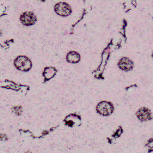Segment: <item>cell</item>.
Segmentation results:
<instances>
[{
    "label": "cell",
    "mask_w": 153,
    "mask_h": 153,
    "mask_svg": "<svg viewBox=\"0 0 153 153\" xmlns=\"http://www.w3.org/2000/svg\"><path fill=\"white\" fill-rule=\"evenodd\" d=\"M15 66L22 71H27L32 67V63L30 60L26 56H18L14 60Z\"/></svg>",
    "instance_id": "obj_1"
},
{
    "label": "cell",
    "mask_w": 153,
    "mask_h": 153,
    "mask_svg": "<svg viewBox=\"0 0 153 153\" xmlns=\"http://www.w3.org/2000/svg\"><path fill=\"white\" fill-rule=\"evenodd\" d=\"M96 109L99 114L103 116H107L112 113L114 106L112 104L109 102L102 101L97 105Z\"/></svg>",
    "instance_id": "obj_2"
},
{
    "label": "cell",
    "mask_w": 153,
    "mask_h": 153,
    "mask_svg": "<svg viewBox=\"0 0 153 153\" xmlns=\"http://www.w3.org/2000/svg\"><path fill=\"white\" fill-rule=\"evenodd\" d=\"M55 11L57 14L62 16H66L71 13V7L64 2H60L56 4L54 7Z\"/></svg>",
    "instance_id": "obj_3"
},
{
    "label": "cell",
    "mask_w": 153,
    "mask_h": 153,
    "mask_svg": "<svg viewBox=\"0 0 153 153\" xmlns=\"http://www.w3.org/2000/svg\"><path fill=\"white\" fill-rule=\"evenodd\" d=\"M20 20L25 25H32L36 22V17L32 12L26 11L21 15Z\"/></svg>",
    "instance_id": "obj_4"
},
{
    "label": "cell",
    "mask_w": 153,
    "mask_h": 153,
    "mask_svg": "<svg viewBox=\"0 0 153 153\" xmlns=\"http://www.w3.org/2000/svg\"><path fill=\"white\" fill-rule=\"evenodd\" d=\"M136 115L141 121H148L152 118L150 110L145 107L139 109L136 112Z\"/></svg>",
    "instance_id": "obj_5"
},
{
    "label": "cell",
    "mask_w": 153,
    "mask_h": 153,
    "mask_svg": "<svg viewBox=\"0 0 153 153\" xmlns=\"http://www.w3.org/2000/svg\"><path fill=\"white\" fill-rule=\"evenodd\" d=\"M118 66L123 71H128L133 68V63L128 57H122L118 62Z\"/></svg>",
    "instance_id": "obj_6"
},
{
    "label": "cell",
    "mask_w": 153,
    "mask_h": 153,
    "mask_svg": "<svg viewBox=\"0 0 153 153\" xmlns=\"http://www.w3.org/2000/svg\"><path fill=\"white\" fill-rule=\"evenodd\" d=\"M66 60L69 63H77L80 60V55L76 51H69L66 56Z\"/></svg>",
    "instance_id": "obj_7"
},
{
    "label": "cell",
    "mask_w": 153,
    "mask_h": 153,
    "mask_svg": "<svg viewBox=\"0 0 153 153\" xmlns=\"http://www.w3.org/2000/svg\"><path fill=\"white\" fill-rule=\"evenodd\" d=\"M56 70L55 68L50 67V68H46L44 71L43 75L45 76V79H50L51 77L54 76V75L56 74Z\"/></svg>",
    "instance_id": "obj_8"
}]
</instances>
